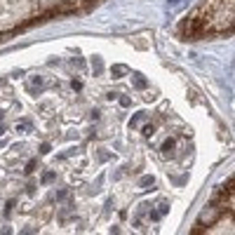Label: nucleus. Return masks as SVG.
Masks as SVG:
<instances>
[{"label":"nucleus","instance_id":"7ed1b4c3","mask_svg":"<svg viewBox=\"0 0 235 235\" xmlns=\"http://www.w3.org/2000/svg\"><path fill=\"white\" fill-rule=\"evenodd\" d=\"M134 85H137V87H146V80L141 75H134Z\"/></svg>","mask_w":235,"mask_h":235},{"label":"nucleus","instance_id":"39448f33","mask_svg":"<svg viewBox=\"0 0 235 235\" xmlns=\"http://www.w3.org/2000/svg\"><path fill=\"white\" fill-rule=\"evenodd\" d=\"M153 183H155L153 176H143V179H141V186H153Z\"/></svg>","mask_w":235,"mask_h":235},{"label":"nucleus","instance_id":"423d86ee","mask_svg":"<svg viewBox=\"0 0 235 235\" xmlns=\"http://www.w3.org/2000/svg\"><path fill=\"white\" fill-rule=\"evenodd\" d=\"M28 127H31V125H28V120H21L19 125H16V129H28Z\"/></svg>","mask_w":235,"mask_h":235},{"label":"nucleus","instance_id":"1a4fd4ad","mask_svg":"<svg viewBox=\"0 0 235 235\" xmlns=\"http://www.w3.org/2000/svg\"><path fill=\"white\" fill-rule=\"evenodd\" d=\"M40 153H49V143H42L40 146Z\"/></svg>","mask_w":235,"mask_h":235},{"label":"nucleus","instance_id":"f03ea898","mask_svg":"<svg viewBox=\"0 0 235 235\" xmlns=\"http://www.w3.org/2000/svg\"><path fill=\"white\" fill-rule=\"evenodd\" d=\"M143 117H146L143 113H139V115H134V117H132V120H129V127H137V125H139V122L143 120Z\"/></svg>","mask_w":235,"mask_h":235},{"label":"nucleus","instance_id":"f257e3e1","mask_svg":"<svg viewBox=\"0 0 235 235\" xmlns=\"http://www.w3.org/2000/svg\"><path fill=\"white\" fill-rule=\"evenodd\" d=\"M172 150H174V139H167L162 143V155H172Z\"/></svg>","mask_w":235,"mask_h":235},{"label":"nucleus","instance_id":"6e6552de","mask_svg":"<svg viewBox=\"0 0 235 235\" xmlns=\"http://www.w3.org/2000/svg\"><path fill=\"white\" fill-rule=\"evenodd\" d=\"M125 71V66H115V68H113V73H115V78H117V73H122Z\"/></svg>","mask_w":235,"mask_h":235},{"label":"nucleus","instance_id":"0eeeda50","mask_svg":"<svg viewBox=\"0 0 235 235\" xmlns=\"http://www.w3.org/2000/svg\"><path fill=\"white\" fill-rule=\"evenodd\" d=\"M33 169H36V160H31V162L26 165V172H33Z\"/></svg>","mask_w":235,"mask_h":235},{"label":"nucleus","instance_id":"20e7f679","mask_svg":"<svg viewBox=\"0 0 235 235\" xmlns=\"http://www.w3.org/2000/svg\"><path fill=\"white\" fill-rule=\"evenodd\" d=\"M143 134H146V137H153V134H155V127H153V125H146V127H143Z\"/></svg>","mask_w":235,"mask_h":235}]
</instances>
